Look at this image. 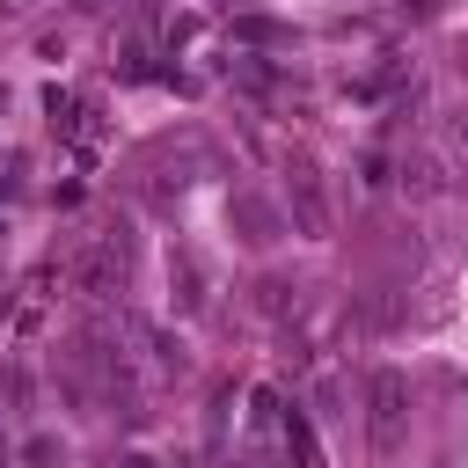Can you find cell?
<instances>
[{"label":"cell","instance_id":"obj_1","mask_svg":"<svg viewBox=\"0 0 468 468\" xmlns=\"http://www.w3.org/2000/svg\"><path fill=\"white\" fill-rule=\"evenodd\" d=\"M124 278H132V234H124V227L88 234V249L73 256V285H80L88 300H110Z\"/></svg>","mask_w":468,"mask_h":468},{"label":"cell","instance_id":"obj_3","mask_svg":"<svg viewBox=\"0 0 468 468\" xmlns=\"http://www.w3.org/2000/svg\"><path fill=\"white\" fill-rule=\"evenodd\" d=\"M292 212H300V227H307V234H322V227H329V212H322V190H314V176H307V168L292 176Z\"/></svg>","mask_w":468,"mask_h":468},{"label":"cell","instance_id":"obj_2","mask_svg":"<svg viewBox=\"0 0 468 468\" xmlns=\"http://www.w3.org/2000/svg\"><path fill=\"white\" fill-rule=\"evenodd\" d=\"M402 424H410V380L395 366H380L366 380V439H373V453H395L402 446Z\"/></svg>","mask_w":468,"mask_h":468}]
</instances>
